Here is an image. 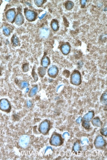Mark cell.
Returning a JSON list of instances; mask_svg holds the SVG:
<instances>
[{"label": "cell", "instance_id": "9a60e30c", "mask_svg": "<svg viewBox=\"0 0 107 160\" xmlns=\"http://www.w3.org/2000/svg\"><path fill=\"white\" fill-rule=\"evenodd\" d=\"M38 72L39 75L41 78H43L46 74L47 72V68L43 67H40L38 68Z\"/></svg>", "mask_w": 107, "mask_h": 160}, {"label": "cell", "instance_id": "7c38bea8", "mask_svg": "<svg viewBox=\"0 0 107 160\" xmlns=\"http://www.w3.org/2000/svg\"><path fill=\"white\" fill-rule=\"evenodd\" d=\"M15 23L17 25L20 26L22 25L24 22V16L21 13H19L15 18Z\"/></svg>", "mask_w": 107, "mask_h": 160}, {"label": "cell", "instance_id": "ac0fdd59", "mask_svg": "<svg viewBox=\"0 0 107 160\" xmlns=\"http://www.w3.org/2000/svg\"><path fill=\"white\" fill-rule=\"evenodd\" d=\"M51 25L52 29L55 31H57L59 29L58 24L56 20H53L51 21Z\"/></svg>", "mask_w": 107, "mask_h": 160}, {"label": "cell", "instance_id": "83f0119b", "mask_svg": "<svg viewBox=\"0 0 107 160\" xmlns=\"http://www.w3.org/2000/svg\"><path fill=\"white\" fill-rule=\"evenodd\" d=\"M82 126H83L84 128L86 129L90 127L89 124L86 122H83L82 124Z\"/></svg>", "mask_w": 107, "mask_h": 160}, {"label": "cell", "instance_id": "2e32d148", "mask_svg": "<svg viewBox=\"0 0 107 160\" xmlns=\"http://www.w3.org/2000/svg\"><path fill=\"white\" fill-rule=\"evenodd\" d=\"M38 87L37 86H35L33 87L30 91L28 94L29 97H33L38 92Z\"/></svg>", "mask_w": 107, "mask_h": 160}, {"label": "cell", "instance_id": "3957f363", "mask_svg": "<svg viewBox=\"0 0 107 160\" xmlns=\"http://www.w3.org/2000/svg\"><path fill=\"white\" fill-rule=\"evenodd\" d=\"M11 109V106L9 102L6 99L0 100V110L5 112H9Z\"/></svg>", "mask_w": 107, "mask_h": 160}, {"label": "cell", "instance_id": "4dcf8cb0", "mask_svg": "<svg viewBox=\"0 0 107 160\" xmlns=\"http://www.w3.org/2000/svg\"><path fill=\"white\" fill-rule=\"evenodd\" d=\"M46 15V14H43V15H42V16H41V17H39V19H42V18H43L44 17V16H45V15Z\"/></svg>", "mask_w": 107, "mask_h": 160}, {"label": "cell", "instance_id": "f546056e", "mask_svg": "<svg viewBox=\"0 0 107 160\" xmlns=\"http://www.w3.org/2000/svg\"><path fill=\"white\" fill-rule=\"evenodd\" d=\"M87 1H85V0H83V1H81V4L82 6H84L86 5V2H87Z\"/></svg>", "mask_w": 107, "mask_h": 160}, {"label": "cell", "instance_id": "8fae6325", "mask_svg": "<svg viewBox=\"0 0 107 160\" xmlns=\"http://www.w3.org/2000/svg\"><path fill=\"white\" fill-rule=\"evenodd\" d=\"M94 116V112L93 111H90L88 113L85 114L83 116V122L86 123H89L91 120L93 118Z\"/></svg>", "mask_w": 107, "mask_h": 160}, {"label": "cell", "instance_id": "f1b7e54d", "mask_svg": "<svg viewBox=\"0 0 107 160\" xmlns=\"http://www.w3.org/2000/svg\"><path fill=\"white\" fill-rule=\"evenodd\" d=\"M33 78H34V80H35V81H37L38 79V77H37L36 73H35V71H33Z\"/></svg>", "mask_w": 107, "mask_h": 160}, {"label": "cell", "instance_id": "d4e9b609", "mask_svg": "<svg viewBox=\"0 0 107 160\" xmlns=\"http://www.w3.org/2000/svg\"><path fill=\"white\" fill-rule=\"evenodd\" d=\"M28 86H29V84L26 81H23L20 83V86H21L22 88H25L28 87Z\"/></svg>", "mask_w": 107, "mask_h": 160}, {"label": "cell", "instance_id": "44dd1931", "mask_svg": "<svg viewBox=\"0 0 107 160\" xmlns=\"http://www.w3.org/2000/svg\"><path fill=\"white\" fill-rule=\"evenodd\" d=\"M73 150L76 154H77V152L81 150V147L78 143H75L73 146Z\"/></svg>", "mask_w": 107, "mask_h": 160}, {"label": "cell", "instance_id": "52a82bcc", "mask_svg": "<svg viewBox=\"0 0 107 160\" xmlns=\"http://www.w3.org/2000/svg\"><path fill=\"white\" fill-rule=\"evenodd\" d=\"M16 12L14 9H11L6 12V19L9 22H13L15 18Z\"/></svg>", "mask_w": 107, "mask_h": 160}, {"label": "cell", "instance_id": "e0dca14e", "mask_svg": "<svg viewBox=\"0 0 107 160\" xmlns=\"http://www.w3.org/2000/svg\"><path fill=\"white\" fill-rule=\"evenodd\" d=\"M74 3L72 1H67L65 4V8L67 10H71L74 7Z\"/></svg>", "mask_w": 107, "mask_h": 160}, {"label": "cell", "instance_id": "5b68a950", "mask_svg": "<svg viewBox=\"0 0 107 160\" xmlns=\"http://www.w3.org/2000/svg\"><path fill=\"white\" fill-rule=\"evenodd\" d=\"M94 144L95 147L97 149H100L105 146L106 142L103 137L101 135H99L95 139Z\"/></svg>", "mask_w": 107, "mask_h": 160}, {"label": "cell", "instance_id": "6da1fadb", "mask_svg": "<svg viewBox=\"0 0 107 160\" xmlns=\"http://www.w3.org/2000/svg\"><path fill=\"white\" fill-rule=\"evenodd\" d=\"M82 82V76L80 72L77 70L73 71L70 77L71 83L74 85L79 86Z\"/></svg>", "mask_w": 107, "mask_h": 160}, {"label": "cell", "instance_id": "7402d4cb", "mask_svg": "<svg viewBox=\"0 0 107 160\" xmlns=\"http://www.w3.org/2000/svg\"><path fill=\"white\" fill-rule=\"evenodd\" d=\"M12 42L14 45L17 46L19 44L18 38L16 36H14L12 38Z\"/></svg>", "mask_w": 107, "mask_h": 160}, {"label": "cell", "instance_id": "30bf717a", "mask_svg": "<svg viewBox=\"0 0 107 160\" xmlns=\"http://www.w3.org/2000/svg\"><path fill=\"white\" fill-rule=\"evenodd\" d=\"M60 50L63 55H67L70 52L71 46L69 43H66L61 46Z\"/></svg>", "mask_w": 107, "mask_h": 160}, {"label": "cell", "instance_id": "603a6c76", "mask_svg": "<svg viewBox=\"0 0 107 160\" xmlns=\"http://www.w3.org/2000/svg\"><path fill=\"white\" fill-rule=\"evenodd\" d=\"M45 1L44 0H35L34 1V2L36 5L38 7H40L44 4Z\"/></svg>", "mask_w": 107, "mask_h": 160}, {"label": "cell", "instance_id": "5bb4252c", "mask_svg": "<svg viewBox=\"0 0 107 160\" xmlns=\"http://www.w3.org/2000/svg\"><path fill=\"white\" fill-rule=\"evenodd\" d=\"M92 122L93 125L96 127H100L102 125V123L100 121V118L98 117L94 118Z\"/></svg>", "mask_w": 107, "mask_h": 160}, {"label": "cell", "instance_id": "484cf974", "mask_svg": "<svg viewBox=\"0 0 107 160\" xmlns=\"http://www.w3.org/2000/svg\"><path fill=\"white\" fill-rule=\"evenodd\" d=\"M23 72H28L29 70V65L28 64H24L23 65Z\"/></svg>", "mask_w": 107, "mask_h": 160}, {"label": "cell", "instance_id": "ffe728a7", "mask_svg": "<svg viewBox=\"0 0 107 160\" xmlns=\"http://www.w3.org/2000/svg\"><path fill=\"white\" fill-rule=\"evenodd\" d=\"M49 31L48 29L47 28H43L41 32V36L42 37H47L48 36Z\"/></svg>", "mask_w": 107, "mask_h": 160}, {"label": "cell", "instance_id": "cb8c5ba5", "mask_svg": "<svg viewBox=\"0 0 107 160\" xmlns=\"http://www.w3.org/2000/svg\"><path fill=\"white\" fill-rule=\"evenodd\" d=\"M3 30L4 33L5 35L8 36L10 34V30L8 28L6 27H4L3 28Z\"/></svg>", "mask_w": 107, "mask_h": 160}, {"label": "cell", "instance_id": "277c9868", "mask_svg": "<svg viewBox=\"0 0 107 160\" xmlns=\"http://www.w3.org/2000/svg\"><path fill=\"white\" fill-rule=\"evenodd\" d=\"M50 128V124L47 120L42 122L39 126V130L40 132L44 135H46L48 133Z\"/></svg>", "mask_w": 107, "mask_h": 160}, {"label": "cell", "instance_id": "4fadbf2b", "mask_svg": "<svg viewBox=\"0 0 107 160\" xmlns=\"http://www.w3.org/2000/svg\"><path fill=\"white\" fill-rule=\"evenodd\" d=\"M51 63L50 58L48 56H45L42 58L41 60V64L42 66L47 68Z\"/></svg>", "mask_w": 107, "mask_h": 160}, {"label": "cell", "instance_id": "4316f807", "mask_svg": "<svg viewBox=\"0 0 107 160\" xmlns=\"http://www.w3.org/2000/svg\"><path fill=\"white\" fill-rule=\"evenodd\" d=\"M102 135H104V136H106L107 135V128H103L100 131Z\"/></svg>", "mask_w": 107, "mask_h": 160}, {"label": "cell", "instance_id": "d6986e66", "mask_svg": "<svg viewBox=\"0 0 107 160\" xmlns=\"http://www.w3.org/2000/svg\"><path fill=\"white\" fill-rule=\"evenodd\" d=\"M100 101L103 105H107V93L105 92L102 95L100 98Z\"/></svg>", "mask_w": 107, "mask_h": 160}, {"label": "cell", "instance_id": "9c48e42d", "mask_svg": "<svg viewBox=\"0 0 107 160\" xmlns=\"http://www.w3.org/2000/svg\"><path fill=\"white\" fill-rule=\"evenodd\" d=\"M29 141V136L26 135H22L19 140V144L22 147L25 148L28 146Z\"/></svg>", "mask_w": 107, "mask_h": 160}, {"label": "cell", "instance_id": "8992f818", "mask_svg": "<svg viewBox=\"0 0 107 160\" xmlns=\"http://www.w3.org/2000/svg\"><path fill=\"white\" fill-rule=\"evenodd\" d=\"M24 14L27 20L29 21H34L36 18V13L33 10H26L24 12Z\"/></svg>", "mask_w": 107, "mask_h": 160}, {"label": "cell", "instance_id": "7a4b0ae2", "mask_svg": "<svg viewBox=\"0 0 107 160\" xmlns=\"http://www.w3.org/2000/svg\"><path fill=\"white\" fill-rule=\"evenodd\" d=\"M50 142L51 145L54 146H60L62 144V138L59 134H53L50 139Z\"/></svg>", "mask_w": 107, "mask_h": 160}, {"label": "cell", "instance_id": "ba28073f", "mask_svg": "<svg viewBox=\"0 0 107 160\" xmlns=\"http://www.w3.org/2000/svg\"><path fill=\"white\" fill-rule=\"evenodd\" d=\"M59 70L57 67L55 65L50 67L47 71L48 75L52 78H56L58 73Z\"/></svg>", "mask_w": 107, "mask_h": 160}]
</instances>
